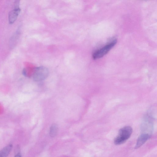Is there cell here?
<instances>
[{"instance_id":"obj_6","label":"cell","mask_w":157,"mask_h":157,"mask_svg":"<svg viewBox=\"0 0 157 157\" xmlns=\"http://www.w3.org/2000/svg\"><path fill=\"white\" fill-rule=\"evenodd\" d=\"M58 127L56 124H53L51 126L50 129L49 134L51 137L55 136L58 132Z\"/></svg>"},{"instance_id":"obj_4","label":"cell","mask_w":157,"mask_h":157,"mask_svg":"<svg viewBox=\"0 0 157 157\" xmlns=\"http://www.w3.org/2000/svg\"><path fill=\"white\" fill-rule=\"evenodd\" d=\"M20 11V9L18 6H17L14 9L9 12L8 19L10 24H13L15 21Z\"/></svg>"},{"instance_id":"obj_7","label":"cell","mask_w":157,"mask_h":157,"mask_svg":"<svg viewBox=\"0 0 157 157\" xmlns=\"http://www.w3.org/2000/svg\"><path fill=\"white\" fill-rule=\"evenodd\" d=\"M14 157H21V154L20 153H18L15 155Z\"/></svg>"},{"instance_id":"obj_8","label":"cell","mask_w":157,"mask_h":157,"mask_svg":"<svg viewBox=\"0 0 157 157\" xmlns=\"http://www.w3.org/2000/svg\"><path fill=\"white\" fill-rule=\"evenodd\" d=\"M26 71L25 70V69H24L23 70V74L24 75H26Z\"/></svg>"},{"instance_id":"obj_1","label":"cell","mask_w":157,"mask_h":157,"mask_svg":"<svg viewBox=\"0 0 157 157\" xmlns=\"http://www.w3.org/2000/svg\"><path fill=\"white\" fill-rule=\"evenodd\" d=\"M132 130L130 126H125L121 128L117 136L114 140V143L116 145H120L125 142L130 137Z\"/></svg>"},{"instance_id":"obj_2","label":"cell","mask_w":157,"mask_h":157,"mask_svg":"<svg viewBox=\"0 0 157 157\" xmlns=\"http://www.w3.org/2000/svg\"><path fill=\"white\" fill-rule=\"evenodd\" d=\"M117 40L114 39L101 48L95 52L93 55L94 59L99 58L106 54L115 45Z\"/></svg>"},{"instance_id":"obj_3","label":"cell","mask_w":157,"mask_h":157,"mask_svg":"<svg viewBox=\"0 0 157 157\" xmlns=\"http://www.w3.org/2000/svg\"><path fill=\"white\" fill-rule=\"evenodd\" d=\"M48 75V69L44 67H40L35 70L33 75V80L36 82H39L45 79Z\"/></svg>"},{"instance_id":"obj_5","label":"cell","mask_w":157,"mask_h":157,"mask_svg":"<svg viewBox=\"0 0 157 157\" xmlns=\"http://www.w3.org/2000/svg\"><path fill=\"white\" fill-rule=\"evenodd\" d=\"M149 137V135L148 133H143L140 135L137 139L135 148H138L142 146L147 141Z\"/></svg>"}]
</instances>
